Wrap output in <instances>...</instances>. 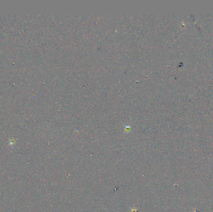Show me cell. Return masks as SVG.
Wrapping results in <instances>:
<instances>
[{
    "instance_id": "6da1fadb",
    "label": "cell",
    "mask_w": 213,
    "mask_h": 212,
    "mask_svg": "<svg viewBox=\"0 0 213 212\" xmlns=\"http://www.w3.org/2000/svg\"><path fill=\"white\" fill-rule=\"evenodd\" d=\"M131 212H138V211H137V210L136 208H132Z\"/></svg>"
}]
</instances>
